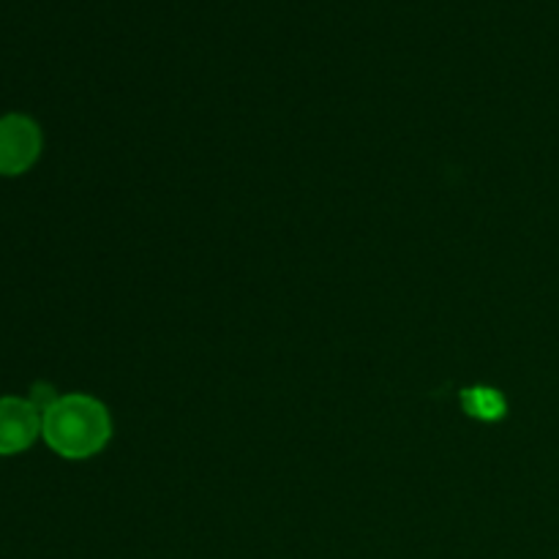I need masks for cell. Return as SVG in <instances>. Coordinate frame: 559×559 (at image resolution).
Instances as JSON below:
<instances>
[{
  "instance_id": "cell-3",
  "label": "cell",
  "mask_w": 559,
  "mask_h": 559,
  "mask_svg": "<svg viewBox=\"0 0 559 559\" xmlns=\"http://www.w3.org/2000/svg\"><path fill=\"white\" fill-rule=\"evenodd\" d=\"M44 407L22 396H0V456H16L41 437Z\"/></svg>"
},
{
  "instance_id": "cell-4",
  "label": "cell",
  "mask_w": 559,
  "mask_h": 559,
  "mask_svg": "<svg viewBox=\"0 0 559 559\" xmlns=\"http://www.w3.org/2000/svg\"><path fill=\"white\" fill-rule=\"evenodd\" d=\"M464 404L473 415H480V418H497L502 415V399L497 393L486 391V388H478V391H469L464 396Z\"/></svg>"
},
{
  "instance_id": "cell-1",
  "label": "cell",
  "mask_w": 559,
  "mask_h": 559,
  "mask_svg": "<svg viewBox=\"0 0 559 559\" xmlns=\"http://www.w3.org/2000/svg\"><path fill=\"white\" fill-rule=\"evenodd\" d=\"M112 435V420L98 399L66 393L44 404L41 437L58 456L80 462L102 451Z\"/></svg>"
},
{
  "instance_id": "cell-2",
  "label": "cell",
  "mask_w": 559,
  "mask_h": 559,
  "mask_svg": "<svg viewBox=\"0 0 559 559\" xmlns=\"http://www.w3.org/2000/svg\"><path fill=\"white\" fill-rule=\"evenodd\" d=\"M41 129L33 118L22 112H9L0 118V175L16 178L27 173L41 156Z\"/></svg>"
}]
</instances>
